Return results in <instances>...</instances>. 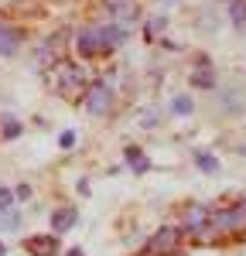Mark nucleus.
<instances>
[{"label": "nucleus", "mask_w": 246, "mask_h": 256, "mask_svg": "<svg viewBox=\"0 0 246 256\" xmlns=\"http://www.w3.org/2000/svg\"><path fill=\"white\" fill-rule=\"evenodd\" d=\"M246 229V208L236 205V208H222L216 216H208V232H240Z\"/></svg>", "instance_id": "f257e3e1"}, {"label": "nucleus", "mask_w": 246, "mask_h": 256, "mask_svg": "<svg viewBox=\"0 0 246 256\" xmlns=\"http://www.w3.org/2000/svg\"><path fill=\"white\" fill-rule=\"evenodd\" d=\"M58 92L68 96V99L86 92V76H82L79 65H62L58 68Z\"/></svg>", "instance_id": "f03ea898"}, {"label": "nucleus", "mask_w": 246, "mask_h": 256, "mask_svg": "<svg viewBox=\"0 0 246 256\" xmlns=\"http://www.w3.org/2000/svg\"><path fill=\"white\" fill-rule=\"evenodd\" d=\"M178 242H182V229L164 226V229H158L154 239H150V253H154V256H168V253L178 250Z\"/></svg>", "instance_id": "7ed1b4c3"}, {"label": "nucleus", "mask_w": 246, "mask_h": 256, "mask_svg": "<svg viewBox=\"0 0 246 256\" xmlns=\"http://www.w3.org/2000/svg\"><path fill=\"white\" fill-rule=\"evenodd\" d=\"M86 110H89L92 116H106V113L113 110V92H110L106 86H92V89H86Z\"/></svg>", "instance_id": "20e7f679"}, {"label": "nucleus", "mask_w": 246, "mask_h": 256, "mask_svg": "<svg viewBox=\"0 0 246 256\" xmlns=\"http://www.w3.org/2000/svg\"><path fill=\"white\" fill-rule=\"evenodd\" d=\"M184 229L198 232V236H208V208L205 205H188L184 212Z\"/></svg>", "instance_id": "39448f33"}, {"label": "nucleus", "mask_w": 246, "mask_h": 256, "mask_svg": "<svg viewBox=\"0 0 246 256\" xmlns=\"http://www.w3.org/2000/svg\"><path fill=\"white\" fill-rule=\"evenodd\" d=\"M20 48V31L0 20V55H18Z\"/></svg>", "instance_id": "423d86ee"}, {"label": "nucleus", "mask_w": 246, "mask_h": 256, "mask_svg": "<svg viewBox=\"0 0 246 256\" xmlns=\"http://www.w3.org/2000/svg\"><path fill=\"white\" fill-rule=\"evenodd\" d=\"M100 48H106V44H102V31H100V28H89V31H82V34H79V52H82V55H96Z\"/></svg>", "instance_id": "0eeeda50"}, {"label": "nucleus", "mask_w": 246, "mask_h": 256, "mask_svg": "<svg viewBox=\"0 0 246 256\" xmlns=\"http://www.w3.org/2000/svg\"><path fill=\"white\" fill-rule=\"evenodd\" d=\"M24 246H28V250H31L34 256H52L55 250H58V239H55V236H44V239L34 236V239H28Z\"/></svg>", "instance_id": "6e6552de"}, {"label": "nucleus", "mask_w": 246, "mask_h": 256, "mask_svg": "<svg viewBox=\"0 0 246 256\" xmlns=\"http://www.w3.org/2000/svg\"><path fill=\"white\" fill-rule=\"evenodd\" d=\"M110 7H113V18L120 20V24H130V20L137 18V4L134 0H110Z\"/></svg>", "instance_id": "1a4fd4ad"}, {"label": "nucleus", "mask_w": 246, "mask_h": 256, "mask_svg": "<svg viewBox=\"0 0 246 256\" xmlns=\"http://www.w3.org/2000/svg\"><path fill=\"white\" fill-rule=\"evenodd\" d=\"M68 226H76V208H58V212L52 216V229H55V232H65Z\"/></svg>", "instance_id": "9d476101"}, {"label": "nucleus", "mask_w": 246, "mask_h": 256, "mask_svg": "<svg viewBox=\"0 0 246 256\" xmlns=\"http://www.w3.org/2000/svg\"><path fill=\"white\" fill-rule=\"evenodd\" d=\"M126 164H130V168H134L137 174H144V171L150 168V164H147V158H144L137 147H126Z\"/></svg>", "instance_id": "9b49d317"}, {"label": "nucleus", "mask_w": 246, "mask_h": 256, "mask_svg": "<svg viewBox=\"0 0 246 256\" xmlns=\"http://www.w3.org/2000/svg\"><path fill=\"white\" fill-rule=\"evenodd\" d=\"M192 86H195V89H212V86H216V76H212V68H198V72L192 76Z\"/></svg>", "instance_id": "f8f14e48"}, {"label": "nucleus", "mask_w": 246, "mask_h": 256, "mask_svg": "<svg viewBox=\"0 0 246 256\" xmlns=\"http://www.w3.org/2000/svg\"><path fill=\"white\" fill-rule=\"evenodd\" d=\"M195 164H198L202 171H208V174H216V171H219V160L212 158V154H205V150H198V154H195Z\"/></svg>", "instance_id": "ddd939ff"}, {"label": "nucleus", "mask_w": 246, "mask_h": 256, "mask_svg": "<svg viewBox=\"0 0 246 256\" xmlns=\"http://www.w3.org/2000/svg\"><path fill=\"white\" fill-rule=\"evenodd\" d=\"M229 14H232V24L236 28H246V0H232V10Z\"/></svg>", "instance_id": "4468645a"}, {"label": "nucleus", "mask_w": 246, "mask_h": 256, "mask_svg": "<svg viewBox=\"0 0 246 256\" xmlns=\"http://www.w3.org/2000/svg\"><path fill=\"white\" fill-rule=\"evenodd\" d=\"M20 130H24V126H20L18 120H4V130H0V137H7V140H14V137H20Z\"/></svg>", "instance_id": "2eb2a0df"}, {"label": "nucleus", "mask_w": 246, "mask_h": 256, "mask_svg": "<svg viewBox=\"0 0 246 256\" xmlns=\"http://www.w3.org/2000/svg\"><path fill=\"white\" fill-rule=\"evenodd\" d=\"M192 110H195V106H192V99H188V96H178V99H174V113H182V116H188Z\"/></svg>", "instance_id": "dca6fc26"}, {"label": "nucleus", "mask_w": 246, "mask_h": 256, "mask_svg": "<svg viewBox=\"0 0 246 256\" xmlns=\"http://www.w3.org/2000/svg\"><path fill=\"white\" fill-rule=\"evenodd\" d=\"M10 205H14V195L7 188H0V212H10Z\"/></svg>", "instance_id": "f3484780"}, {"label": "nucleus", "mask_w": 246, "mask_h": 256, "mask_svg": "<svg viewBox=\"0 0 246 256\" xmlns=\"http://www.w3.org/2000/svg\"><path fill=\"white\" fill-rule=\"evenodd\" d=\"M58 144H62V147H72V144H76V134H72V130H65V134L58 137Z\"/></svg>", "instance_id": "a211bd4d"}, {"label": "nucleus", "mask_w": 246, "mask_h": 256, "mask_svg": "<svg viewBox=\"0 0 246 256\" xmlns=\"http://www.w3.org/2000/svg\"><path fill=\"white\" fill-rule=\"evenodd\" d=\"M164 31V20L158 18V20H150V28H147V34H161Z\"/></svg>", "instance_id": "6ab92c4d"}, {"label": "nucleus", "mask_w": 246, "mask_h": 256, "mask_svg": "<svg viewBox=\"0 0 246 256\" xmlns=\"http://www.w3.org/2000/svg\"><path fill=\"white\" fill-rule=\"evenodd\" d=\"M144 126H150V123H158V110H154V113H144V120H140Z\"/></svg>", "instance_id": "aec40b11"}, {"label": "nucleus", "mask_w": 246, "mask_h": 256, "mask_svg": "<svg viewBox=\"0 0 246 256\" xmlns=\"http://www.w3.org/2000/svg\"><path fill=\"white\" fill-rule=\"evenodd\" d=\"M65 256H82V250H68V253H65Z\"/></svg>", "instance_id": "412c9836"}, {"label": "nucleus", "mask_w": 246, "mask_h": 256, "mask_svg": "<svg viewBox=\"0 0 246 256\" xmlns=\"http://www.w3.org/2000/svg\"><path fill=\"white\" fill-rule=\"evenodd\" d=\"M4 253H7V250H4V242H0V256H4Z\"/></svg>", "instance_id": "4be33fe9"}, {"label": "nucleus", "mask_w": 246, "mask_h": 256, "mask_svg": "<svg viewBox=\"0 0 246 256\" xmlns=\"http://www.w3.org/2000/svg\"><path fill=\"white\" fill-rule=\"evenodd\" d=\"M243 154H246V147H243Z\"/></svg>", "instance_id": "5701e85b"}, {"label": "nucleus", "mask_w": 246, "mask_h": 256, "mask_svg": "<svg viewBox=\"0 0 246 256\" xmlns=\"http://www.w3.org/2000/svg\"><path fill=\"white\" fill-rule=\"evenodd\" d=\"M243 208H246V202H243Z\"/></svg>", "instance_id": "b1692460"}]
</instances>
